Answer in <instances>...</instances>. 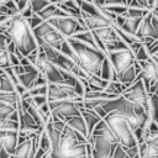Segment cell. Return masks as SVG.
Instances as JSON below:
<instances>
[{
  "instance_id": "6da1fadb",
  "label": "cell",
  "mask_w": 158,
  "mask_h": 158,
  "mask_svg": "<svg viewBox=\"0 0 158 158\" xmlns=\"http://www.w3.org/2000/svg\"><path fill=\"white\" fill-rule=\"evenodd\" d=\"M5 33L12 40L17 49L26 57L38 48L33 30L31 28L27 19L22 17L21 14H17L11 17L9 26L5 30Z\"/></svg>"
},
{
  "instance_id": "7a4b0ae2",
  "label": "cell",
  "mask_w": 158,
  "mask_h": 158,
  "mask_svg": "<svg viewBox=\"0 0 158 158\" xmlns=\"http://www.w3.org/2000/svg\"><path fill=\"white\" fill-rule=\"evenodd\" d=\"M74 53H75V62L77 64L89 75V74H96L100 75L101 73V65L107 54L95 47H91L89 44H85L73 37L68 38Z\"/></svg>"
},
{
  "instance_id": "3957f363",
  "label": "cell",
  "mask_w": 158,
  "mask_h": 158,
  "mask_svg": "<svg viewBox=\"0 0 158 158\" xmlns=\"http://www.w3.org/2000/svg\"><path fill=\"white\" fill-rule=\"evenodd\" d=\"M88 144L89 143H81L74 130L65 123L60 133L58 147L54 152H51V156L52 158H79L88 154Z\"/></svg>"
},
{
  "instance_id": "277c9868",
  "label": "cell",
  "mask_w": 158,
  "mask_h": 158,
  "mask_svg": "<svg viewBox=\"0 0 158 158\" xmlns=\"http://www.w3.org/2000/svg\"><path fill=\"white\" fill-rule=\"evenodd\" d=\"M104 120L110 126V128L115 133V136L121 146H123V147L138 146V141H137L132 128L130 127L127 120L123 116H121L116 112H110L104 117Z\"/></svg>"
},
{
  "instance_id": "5b68a950",
  "label": "cell",
  "mask_w": 158,
  "mask_h": 158,
  "mask_svg": "<svg viewBox=\"0 0 158 158\" xmlns=\"http://www.w3.org/2000/svg\"><path fill=\"white\" fill-rule=\"evenodd\" d=\"M48 22H49L52 26H54V27L62 33V36L65 37V38L73 37L75 33L88 30V28L80 22L79 19L73 17V16H69V15L59 16V17H53V19L48 20Z\"/></svg>"
},
{
  "instance_id": "8992f818",
  "label": "cell",
  "mask_w": 158,
  "mask_h": 158,
  "mask_svg": "<svg viewBox=\"0 0 158 158\" xmlns=\"http://www.w3.org/2000/svg\"><path fill=\"white\" fill-rule=\"evenodd\" d=\"M33 33L37 40H42L43 42H46L47 44L52 46L58 51L60 49V46L65 40V37H63L62 33L48 21H43L41 25L33 28Z\"/></svg>"
},
{
  "instance_id": "52a82bcc",
  "label": "cell",
  "mask_w": 158,
  "mask_h": 158,
  "mask_svg": "<svg viewBox=\"0 0 158 158\" xmlns=\"http://www.w3.org/2000/svg\"><path fill=\"white\" fill-rule=\"evenodd\" d=\"M122 96L126 98L128 101H131L133 104L141 105L147 111L148 105H149V94H148V91H147V89L143 84L141 74L137 75L136 80L123 91Z\"/></svg>"
},
{
  "instance_id": "ba28073f",
  "label": "cell",
  "mask_w": 158,
  "mask_h": 158,
  "mask_svg": "<svg viewBox=\"0 0 158 158\" xmlns=\"http://www.w3.org/2000/svg\"><path fill=\"white\" fill-rule=\"evenodd\" d=\"M107 57H109V59L114 67V70H115V80H116L117 75H120L121 73L127 70L136 62L135 53L130 48L110 51V52H107Z\"/></svg>"
},
{
  "instance_id": "9c48e42d",
  "label": "cell",
  "mask_w": 158,
  "mask_h": 158,
  "mask_svg": "<svg viewBox=\"0 0 158 158\" xmlns=\"http://www.w3.org/2000/svg\"><path fill=\"white\" fill-rule=\"evenodd\" d=\"M77 102L78 101H72V100L48 101V105H49V109H51V115L58 117L62 121H64L67 117H70V116L81 115L80 109H79Z\"/></svg>"
},
{
  "instance_id": "30bf717a",
  "label": "cell",
  "mask_w": 158,
  "mask_h": 158,
  "mask_svg": "<svg viewBox=\"0 0 158 158\" xmlns=\"http://www.w3.org/2000/svg\"><path fill=\"white\" fill-rule=\"evenodd\" d=\"M36 67L40 70V73L47 78L48 83H59V81L64 80L63 75L60 74L59 68L47 58V56L44 54L43 51L38 49V57L36 60Z\"/></svg>"
},
{
  "instance_id": "8fae6325",
  "label": "cell",
  "mask_w": 158,
  "mask_h": 158,
  "mask_svg": "<svg viewBox=\"0 0 158 158\" xmlns=\"http://www.w3.org/2000/svg\"><path fill=\"white\" fill-rule=\"evenodd\" d=\"M141 64L142 72H141V78L143 80V84L147 89V91H149V89L156 85V83L158 81V70L156 67V63L153 62L152 57L147 60H141L138 62Z\"/></svg>"
},
{
  "instance_id": "7c38bea8",
  "label": "cell",
  "mask_w": 158,
  "mask_h": 158,
  "mask_svg": "<svg viewBox=\"0 0 158 158\" xmlns=\"http://www.w3.org/2000/svg\"><path fill=\"white\" fill-rule=\"evenodd\" d=\"M0 142L4 144L6 151L12 156L19 144V130H1Z\"/></svg>"
},
{
  "instance_id": "4fadbf2b",
  "label": "cell",
  "mask_w": 158,
  "mask_h": 158,
  "mask_svg": "<svg viewBox=\"0 0 158 158\" xmlns=\"http://www.w3.org/2000/svg\"><path fill=\"white\" fill-rule=\"evenodd\" d=\"M81 17H83L84 23H85L88 30H96V28H101V27L112 25L102 15H89V14L81 11Z\"/></svg>"
},
{
  "instance_id": "5bb4252c",
  "label": "cell",
  "mask_w": 158,
  "mask_h": 158,
  "mask_svg": "<svg viewBox=\"0 0 158 158\" xmlns=\"http://www.w3.org/2000/svg\"><path fill=\"white\" fill-rule=\"evenodd\" d=\"M136 35L141 40L143 37H153V38H156L154 28H153V25H152V10L143 17V20H142V22H141Z\"/></svg>"
},
{
  "instance_id": "9a60e30c",
  "label": "cell",
  "mask_w": 158,
  "mask_h": 158,
  "mask_svg": "<svg viewBox=\"0 0 158 158\" xmlns=\"http://www.w3.org/2000/svg\"><path fill=\"white\" fill-rule=\"evenodd\" d=\"M93 135H100V136H104V137H105L106 139H109L111 143H120V142L117 141L115 133L112 132V130L110 128V126L106 123V121H105L104 118L100 120V121L96 123V126L94 127L93 133H91L90 136H93Z\"/></svg>"
},
{
  "instance_id": "2e32d148",
  "label": "cell",
  "mask_w": 158,
  "mask_h": 158,
  "mask_svg": "<svg viewBox=\"0 0 158 158\" xmlns=\"http://www.w3.org/2000/svg\"><path fill=\"white\" fill-rule=\"evenodd\" d=\"M64 122L72 127L73 130L80 132L81 135H84L85 137L89 138V132H88V127H86V123L84 121V117L81 115H77V116H70V117H67L64 120Z\"/></svg>"
},
{
  "instance_id": "e0dca14e",
  "label": "cell",
  "mask_w": 158,
  "mask_h": 158,
  "mask_svg": "<svg viewBox=\"0 0 158 158\" xmlns=\"http://www.w3.org/2000/svg\"><path fill=\"white\" fill-rule=\"evenodd\" d=\"M38 15H40L44 21H48V20H51V19H53V17L65 16V15H68V14H65V12L63 11V9H62L58 4L52 2V4H49L48 6H46L42 11H40Z\"/></svg>"
},
{
  "instance_id": "ac0fdd59",
  "label": "cell",
  "mask_w": 158,
  "mask_h": 158,
  "mask_svg": "<svg viewBox=\"0 0 158 158\" xmlns=\"http://www.w3.org/2000/svg\"><path fill=\"white\" fill-rule=\"evenodd\" d=\"M58 5L69 16H73V17H77V19L81 17V9L78 4V0H65L63 2H59Z\"/></svg>"
},
{
  "instance_id": "d6986e66",
  "label": "cell",
  "mask_w": 158,
  "mask_h": 158,
  "mask_svg": "<svg viewBox=\"0 0 158 158\" xmlns=\"http://www.w3.org/2000/svg\"><path fill=\"white\" fill-rule=\"evenodd\" d=\"M26 110H27V111L30 112V115L33 117V120L36 121V123H37L41 128H44V126H46V123H47V121H48L49 118H48L36 105H33V104H30Z\"/></svg>"
},
{
  "instance_id": "ffe728a7",
  "label": "cell",
  "mask_w": 158,
  "mask_h": 158,
  "mask_svg": "<svg viewBox=\"0 0 158 158\" xmlns=\"http://www.w3.org/2000/svg\"><path fill=\"white\" fill-rule=\"evenodd\" d=\"M31 147H32V138L19 143L16 147V151L11 156V158H30Z\"/></svg>"
},
{
  "instance_id": "44dd1931",
  "label": "cell",
  "mask_w": 158,
  "mask_h": 158,
  "mask_svg": "<svg viewBox=\"0 0 158 158\" xmlns=\"http://www.w3.org/2000/svg\"><path fill=\"white\" fill-rule=\"evenodd\" d=\"M73 38L85 43V44H89L91 47H95V48H99L98 47V43H96V40H95V36L91 30H85V31H81V32H78L73 36ZM100 49V48H99Z\"/></svg>"
},
{
  "instance_id": "7402d4cb",
  "label": "cell",
  "mask_w": 158,
  "mask_h": 158,
  "mask_svg": "<svg viewBox=\"0 0 158 158\" xmlns=\"http://www.w3.org/2000/svg\"><path fill=\"white\" fill-rule=\"evenodd\" d=\"M147 115L158 125V95L154 93L149 94V105L147 109Z\"/></svg>"
},
{
  "instance_id": "603a6c76",
  "label": "cell",
  "mask_w": 158,
  "mask_h": 158,
  "mask_svg": "<svg viewBox=\"0 0 158 158\" xmlns=\"http://www.w3.org/2000/svg\"><path fill=\"white\" fill-rule=\"evenodd\" d=\"M38 75H40V70H38V69H35V70H31V72H25V73L17 75V77H19L20 83H21L26 89H28V88L33 84V81L37 79Z\"/></svg>"
},
{
  "instance_id": "cb8c5ba5",
  "label": "cell",
  "mask_w": 158,
  "mask_h": 158,
  "mask_svg": "<svg viewBox=\"0 0 158 158\" xmlns=\"http://www.w3.org/2000/svg\"><path fill=\"white\" fill-rule=\"evenodd\" d=\"M0 90L6 91V93H16L14 83H12V80L10 79V77L7 75L6 72L0 75Z\"/></svg>"
},
{
  "instance_id": "d4e9b609",
  "label": "cell",
  "mask_w": 158,
  "mask_h": 158,
  "mask_svg": "<svg viewBox=\"0 0 158 158\" xmlns=\"http://www.w3.org/2000/svg\"><path fill=\"white\" fill-rule=\"evenodd\" d=\"M151 10L146 9V7H142V6H128L127 9V12L126 15L130 16V17H144Z\"/></svg>"
},
{
  "instance_id": "484cf974",
  "label": "cell",
  "mask_w": 158,
  "mask_h": 158,
  "mask_svg": "<svg viewBox=\"0 0 158 158\" xmlns=\"http://www.w3.org/2000/svg\"><path fill=\"white\" fill-rule=\"evenodd\" d=\"M40 147L43 151H46V152H49L51 151V139H49L48 133H47V131L44 128L42 130V132L40 135Z\"/></svg>"
},
{
  "instance_id": "4316f807",
  "label": "cell",
  "mask_w": 158,
  "mask_h": 158,
  "mask_svg": "<svg viewBox=\"0 0 158 158\" xmlns=\"http://www.w3.org/2000/svg\"><path fill=\"white\" fill-rule=\"evenodd\" d=\"M30 4H31V6H32L33 12L38 14L40 11H42L46 6H48V5L52 4V2H51L49 0H31Z\"/></svg>"
},
{
  "instance_id": "83f0119b",
  "label": "cell",
  "mask_w": 158,
  "mask_h": 158,
  "mask_svg": "<svg viewBox=\"0 0 158 158\" xmlns=\"http://www.w3.org/2000/svg\"><path fill=\"white\" fill-rule=\"evenodd\" d=\"M105 9H107L109 11L114 12L115 15H123L127 12V9L128 6L125 5V4H115V5H109V6H105Z\"/></svg>"
},
{
  "instance_id": "f1b7e54d",
  "label": "cell",
  "mask_w": 158,
  "mask_h": 158,
  "mask_svg": "<svg viewBox=\"0 0 158 158\" xmlns=\"http://www.w3.org/2000/svg\"><path fill=\"white\" fill-rule=\"evenodd\" d=\"M135 58H136V60H138V62H141V60H147V59L151 58V54L148 53L147 47H146L144 44H142V46L139 47V49L135 53Z\"/></svg>"
},
{
  "instance_id": "f546056e",
  "label": "cell",
  "mask_w": 158,
  "mask_h": 158,
  "mask_svg": "<svg viewBox=\"0 0 158 158\" xmlns=\"http://www.w3.org/2000/svg\"><path fill=\"white\" fill-rule=\"evenodd\" d=\"M17 107H15V106H12V105H4L1 109H0V120H6V118H9V116L16 110Z\"/></svg>"
},
{
  "instance_id": "4dcf8cb0",
  "label": "cell",
  "mask_w": 158,
  "mask_h": 158,
  "mask_svg": "<svg viewBox=\"0 0 158 158\" xmlns=\"http://www.w3.org/2000/svg\"><path fill=\"white\" fill-rule=\"evenodd\" d=\"M7 67H11L9 52L7 51H0V68L5 69Z\"/></svg>"
},
{
  "instance_id": "1f68e13d",
  "label": "cell",
  "mask_w": 158,
  "mask_h": 158,
  "mask_svg": "<svg viewBox=\"0 0 158 158\" xmlns=\"http://www.w3.org/2000/svg\"><path fill=\"white\" fill-rule=\"evenodd\" d=\"M27 21H28V23H30L31 28L33 30V28H36L38 25H41V23H42L44 20H43V19H42V17L38 15V14H36V12H35V14H33V15H32L30 19H27Z\"/></svg>"
},
{
  "instance_id": "d6a6232c",
  "label": "cell",
  "mask_w": 158,
  "mask_h": 158,
  "mask_svg": "<svg viewBox=\"0 0 158 158\" xmlns=\"http://www.w3.org/2000/svg\"><path fill=\"white\" fill-rule=\"evenodd\" d=\"M122 148L125 149V152L127 153V156L130 158H141L139 156V147L138 146H135V147H123Z\"/></svg>"
},
{
  "instance_id": "836d02e7",
  "label": "cell",
  "mask_w": 158,
  "mask_h": 158,
  "mask_svg": "<svg viewBox=\"0 0 158 158\" xmlns=\"http://www.w3.org/2000/svg\"><path fill=\"white\" fill-rule=\"evenodd\" d=\"M12 40L5 33V32H0V49L1 51H6L7 44L11 42Z\"/></svg>"
},
{
  "instance_id": "e575fe53",
  "label": "cell",
  "mask_w": 158,
  "mask_h": 158,
  "mask_svg": "<svg viewBox=\"0 0 158 158\" xmlns=\"http://www.w3.org/2000/svg\"><path fill=\"white\" fill-rule=\"evenodd\" d=\"M144 46H146V44H144ZM146 47H147V51H148V53H149L151 56L156 54V53L158 52V38H156V40H154L152 43L147 44Z\"/></svg>"
},
{
  "instance_id": "d590c367",
  "label": "cell",
  "mask_w": 158,
  "mask_h": 158,
  "mask_svg": "<svg viewBox=\"0 0 158 158\" xmlns=\"http://www.w3.org/2000/svg\"><path fill=\"white\" fill-rule=\"evenodd\" d=\"M20 14L22 15V17H25V19H30L35 12H33V10H32V6H31V4H28L27 6H25L21 11H20Z\"/></svg>"
},
{
  "instance_id": "8d00e7d4",
  "label": "cell",
  "mask_w": 158,
  "mask_h": 158,
  "mask_svg": "<svg viewBox=\"0 0 158 158\" xmlns=\"http://www.w3.org/2000/svg\"><path fill=\"white\" fill-rule=\"evenodd\" d=\"M152 25H153V28H154V35H156V38H158V16H156L152 11Z\"/></svg>"
},
{
  "instance_id": "74e56055",
  "label": "cell",
  "mask_w": 158,
  "mask_h": 158,
  "mask_svg": "<svg viewBox=\"0 0 158 158\" xmlns=\"http://www.w3.org/2000/svg\"><path fill=\"white\" fill-rule=\"evenodd\" d=\"M14 1L17 4V6H19V9H20V11H21L25 6H27V5L30 4L31 0H14Z\"/></svg>"
},
{
  "instance_id": "f35d334b",
  "label": "cell",
  "mask_w": 158,
  "mask_h": 158,
  "mask_svg": "<svg viewBox=\"0 0 158 158\" xmlns=\"http://www.w3.org/2000/svg\"><path fill=\"white\" fill-rule=\"evenodd\" d=\"M12 69H14V72L17 74V75H20V74H22V73H25V68H23V65L20 63V64H17V65H14L12 67Z\"/></svg>"
},
{
  "instance_id": "ab89813d",
  "label": "cell",
  "mask_w": 158,
  "mask_h": 158,
  "mask_svg": "<svg viewBox=\"0 0 158 158\" xmlns=\"http://www.w3.org/2000/svg\"><path fill=\"white\" fill-rule=\"evenodd\" d=\"M137 2H138L142 7H146V9L151 10V9H149V5H148V0H137Z\"/></svg>"
},
{
  "instance_id": "60d3db41",
  "label": "cell",
  "mask_w": 158,
  "mask_h": 158,
  "mask_svg": "<svg viewBox=\"0 0 158 158\" xmlns=\"http://www.w3.org/2000/svg\"><path fill=\"white\" fill-rule=\"evenodd\" d=\"M153 93L158 95V81H157L156 85H153V86L149 89V91H148V94H153Z\"/></svg>"
},
{
  "instance_id": "b9f144b4",
  "label": "cell",
  "mask_w": 158,
  "mask_h": 158,
  "mask_svg": "<svg viewBox=\"0 0 158 158\" xmlns=\"http://www.w3.org/2000/svg\"><path fill=\"white\" fill-rule=\"evenodd\" d=\"M98 6H100V7H104L105 6V4H106V0H93Z\"/></svg>"
},
{
  "instance_id": "7bdbcfd3",
  "label": "cell",
  "mask_w": 158,
  "mask_h": 158,
  "mask_svg": "<svg viewBox=\"0 0 158 158\" xmlns=\"http://www.w3.org/2000/svg\"><path fill=\"white\" fill-rule=\"evenodd\" d=\"M2 73H5V69H2V68H0V75H1Z\"/></svg>"
},
{
  "instance_id": "ee69618b",
  "label": "cell",
  "mask_w": 158,
  "mask_h": 158,
  "mask_svg": "<svg viewBox=\"0 0 158 158\" xmlns=\"http://www.w3.org/2000/svg\"><path fill=\"white\" fill-rule=\"evenodd\" d=\"M153 56H154V57H156V58H158V52H157V53H156V54H153Z\"/></svg>"
}]
</instances>
